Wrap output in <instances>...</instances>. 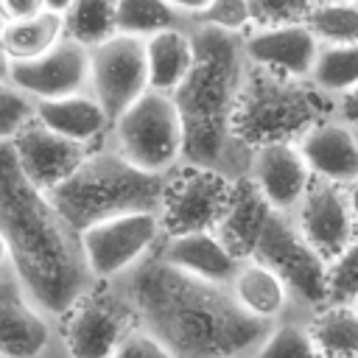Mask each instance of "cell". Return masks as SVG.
<instances>
[{
  "label": "cell",
  "mask_w": 358,
  "mask_h": 358,
  "mask_svg": "<svg viewBox=\"0 0 358 358\" xmlns=\"http://www.w3.org/2000/svg\"><path fill=\"white\" fill-rule=\"evenodd\" d=\"M308 78L330 98L350 92L358 87V45H319Z\"/></svg>",
  "instance_id": "cell-26"
},
{
  "label": "cell",
  "mask_w": 358,
  "mask_h": 358,
  "mask_svg": "<svg viewBox=\"0 0 358 358\" xmlns=\"http://www.w3.org/2000/svg\"><path fill=\"white\" fill-rule=\"evenodd\" d=\"M8 266V249H6V241L0 238V271Z\"/></svg>",
  "instance_id": "cell-41"
},
{
  "label": "cell",
  "mask_w": 358,
  "mask_h": 358,
  "mask_svg": "<svg viewBox=\"0 0 358 358\" xmlns=\"http://www.w3.org/2000/svg\"><path fill=\"white\" fill-rule=\"evenodd\" d=\"M0 238L11 271L50 319H59L95 285L78 232L62 218L48 193L22 176L8 143H0Z\"/></svg>",
  "instance_id": "cell-2"
},
{
  "label": "cell",
  "mask_w": 358,
  "mask_h": 358,
  "mask_svg": "<svg viewBox=\"0 0 358 358\" xmlns=\"http://www.w3.org/2000/svg\"><path fill=\"white\" fill-rule=\"evenodd\" d=\"M355 305H358V299H355Z\"/></svg>",
  "instance_id": "cell-44"
},
{
  "label": "cell",
  "mask_w": 358,
  "mask_h": 358,
  "mask_svg": "<svg viewBox=\"0 0 358 358\" xmlns=\"http://www.w3.org/2000/svg\"><path fill=\"white\" fill-rule=\"evenodd\" d=\"M187 25H207L227 34H246L252 28L249 0H210L201 11L185 17Z\"/></svg>",
  "instance_id": "cell-30"
},
{
  "label": "cell",
  "mask_w": 358,
  "mask_h": 358,
  "mask_svg": "<svg viewBox=\"0 0 358 358\" xmlns=\"http://www.w3.org/2000/svg\"><path fill=\"white\" fill-rule=\"evenodd\" d=\"M296 148L316 179L347 187L358 176V134L336 115L316 120L296 140Z\"/></svg>",
  "instance_id": "cell-18"
},
{
  "label": "cell",
  "mask_w": 358,
  "mask_h": 358,
  "mask_svg": "<svg viewBox=\"0 0 358 358\" xmlns=\"http://www.w3.org/2000/svg\"><path fill=\"white\" fill-rule=\"evenodd\" d=\"M56 344V319L28 296L6 266L0 271V358H45Z\"/></svg>",
  "instance_id": "cell-13"
},
{
  "label": "cell",
  "mask_w": 358,
  "mask_h": 358,
  "mask_svg": "<svg viewBox=\"0 0 358 358\" xmlns=\"http://www.w3.org/2000/svg\"><path fill=\"white\" fill-rule=\"evenodd\" d=\"M305 319L308 316L302 313H291L274 322L249 358H324L313 344Z\"/></svg>",
  "instance_id": "cell-29"
},
{
  "label": "cell",
  "mask_w": 358,
  "mask_h": 358,
  "mask_svg": "<svg viewBox=\"0 0 358 358\" xmlns=\"http://www.w3.org/2000/svg\"><path fill=\"white\" fill-rule=\"evenodd\" d=\"M246 179L271 210L291 215L313 176L294 140H274L252 148Z\"/></svg>",
  "instance_id": "cell-16"
},
{
  "label": "cell",
  "mask_w": 358,
  "mask_h": 358,
  "mask_svg": "<svg viewBox=\"0 0 358 358\" xmlns=\"http://www.w3.org/2000/svg\"><path fill=\"white\" fill-rule=\"evenodd\" d=\"M227 291L243 313L266 324H274L291 313H299L282 277L257 257H241Z\"/></svg>",
  "instance_id": "cell-20"
},
{
  "label": "cell",
  "mask_w": 358,
  "mask_h": 358,
  "mask_svg": "<svg viewBox=\"0 0 358 358\" xmlns=\"http://www.w3.org/2000/svg\"><path fill=\"white\" fill-rule=\"evenodd\" d=\"M157 255L171 263L173 268L199 277L204 282L229 285L241 257L224 243V238L215 229H193V232H176L162 235Z\"/></svg>",
  "instance_id": "cell-19"
},
{
  "label": "cell",
  "mask_w": 358,
  "mask_h": 358,
  "mask_svg": "<svg viewBox=\"0 0 358 358\" xmlns=\"http://www.w3.org/2000/svg\"><path fill=\"white\" fill-rule=\"evenodd\" d=\"M241 45L252 67L291 78H308L319 50V42L305 22L255 25L241 36Z\"/></svg>",
  "instance_id": "cell-17"
},
{
  "label": "cell",
  "mask_w": 358,
  "mask_h": 358,
  "mask_svg": "<svg viewBox=\"0 0 358 358\" xmlns=\"http://www.w3.org/2000/svg\"><path fill=\"white\" fill-rule=\"evenodd\" d=\"M168 3H171V6L176 8V11H182L185 17H190V14L201 11V8H204V6L210 3V0H168Z\"/></svg>",
  "instance_id": "cell-37"
},
{
  "label": "cell",
  "mask_w": 358,
  "mask_h": 358,
  "mask_svg": "<svg viewBox=\"0 0 358 358\" xmlns=\"http://www.w3.org/2000/svg\"><path fill=\"white\" fill-rule=\"evenodd\" d=\"M8 148H11L14 162L22 171V176L42 193H50L56 185H62L81 165V159L90 151V145L73 143V140L50 131L36 117H31L8 140Z\"/></svg>",
  "instance_id": "cell-15"
},
{
  "label": "cell",
  "mask_w": 358,
  "mask_h": 358,
  "mask_svg": "<svg viewBox=\"0 0 358 358\" xmlns=\"http://www.w3.org/2000/svg\"><path fill=\"white\" fill-rule=\"evenodd\" d=\"M333 115L338 120H344L347 126L358 129V87H352L350 92L333 98Z\"/></svg>",
  "instance_id": "cell-36"
},
{
  "label": "cell",
  "mask_w": 358,
  "mask_h": 358,
  "mask_svg": "<svg viewBox=\"0 0 358 358\" xmlns=\"http://www.w3.org/2000/svg\"><path fill=\"white\" fill-rule=\"evenodd\" d=\"M87 90L103 106L109 120L120 115L134 98L148 90L145 48L143 39L112 34L101 45L90 48V81Z\"/></svg>",
  "instance_id": "cell-11"
},
{
  "label": "cell",
  "mask_w": 358,
  "mask_h": 358,
  "mask_svg": "<svg viewBox=\"0 0 358 358\" xmlns=\"http://www.w3.org/2000/svg\"><path fill=\"white\" fill-rule=\"evenodd\" d=\"M106 137L115 151L140 171L171 173L176 165H182L185 129L168 92L145 90L112 117Z\"/></svg>",
  "instance_id": "cell-6"
},
{
  "label": "cell",
  "mask_w": 358,
  "mask_h": 358,
  "mask_svg": "<svg viewBox=\"0 0 358 358\" xmlns=\"http://www.w3.org/2000/svg\"><path fill=\"white\" fill-rule=\"evenodd\" d=\"M0 31H3V20H0ZM0 78H8V59L3 53V45H0Z\"/></svg>",
  "instance_id": "cell-40"
},
{
  "label": "cell",
  "mask_w": 358,
  "mask_h": 358,
  "mask_svg": "<svg viewBox=\"0 0 358 358\" xmlns=\"http://www.w3.org/2000/svg\"><path fill=\"white\" fill-rule=\"evenodd\" d=\"M168 28H187L185 14L168 0H115V34L148 39Z\"/></svg>",
  "instance_id": "cell-25"
},
{
  "label": "cell",
  "mask_w": 358,
  "mask_h": 358,
  "mask_svg": "<svg viewBox=\"0 0 358 358\" xmlns=\"http://www.w3.org/2000/svg\"><path fill=\"white\" fill-rule=\"evenodd\" d=\"M308 8H310V0H249L252 28L255 25L302 22Z\"/></svg>",
  "instance_id": "cell-33"
},
{
  "label": "cell",
  "mask_w": 358,
  "mask_h": 358,
  "mask_svg": "<svg viewBox=\"0 0 358 358\" xmlns=\"http://www.w3.org/2000/svg\"><path fill=\"white\" fill-rule=\"evenodd\" d=\"M355 134H358V129H355Z\"/></svg>",
  "instance_id": "cell-45"
},
{
  "label": "cell",
  "mask_w": 358,
  "mask_h": 358,
  "mask_svg": "<svg viewBox=\"0 0 358 358\" xmlns=\"http://www.w3.org/2000/svg\"><path fill=\"white\" fill-rule=\"evenodd\" d=\"M246 257L263 260L288 285L299 313H310L327 302V263L308 246L288 213L266 210Z\"/></svg>",
  "instance_id": "cell-7"
},
{
  "label": "cell",
  "mask_w": 358,
  "mask_h": 358,
  "mask_svg": "<svg viewBox=\"0 0 358 358\" xmlns=\"http://www.w3.org/2000/svg\"><path fill=\"white\" fill-rule=\"evenodd\" d=\"M347 190V201H350V210H352V215H355V221H358V176L344 187Z\"/></svg>",
  "instance_id": "cell-38"
},
{
  "label": "cell",
  "mask_w": 358,
  "mask_h": 358,
  "mask_svg": "<svg viewBox=\"0 0 358 358\" xmlns=\"http://www.w3.org/2000/svg\"><path fill=\"white\" fill-rule=\"evenodd\" d=\"M134 324L120 291L112 282H95L56 319V333L67 358H112Z\"/></svg>",
  "instance_id": "cell-8"
},
{
  "label": "cell",
  "mask_w": 358,
  "mask_h": 358,
  "mask_svg": "<svg viewBox=\"0 0 358 358\" xmlns=\"http://www.w3.org/2000/svg\"><path fill=\"white\" fill-rule=\"evenodd\" d=\"M34 117V98L17 90L8 78H0V143H8Z\"/></svg>",
  "instance_id": "cell-32"
},
{
  "label": "cell",
  "mask_w": 358,
  "mask_h": 358,
  "mask_svg": "<svg viewBox=\"0 0 358 358\" xmlns=\"http://www.w3.org/2000/svg\"><path fill=\"white\" fill-rule=\"evenodd\" d=\"M34 117L42 126H48L50 131H56L73 143H81V145L101 143L109 134V123H112L90 90L70 92L62 98L34 101Z\"/></svg>",
  "instance_id": "cell-21"
},
{
  "label": "cell",
  "mask_w": 358,
  "mask_h": 358,
  "mask_svg": "<svg viewBox=\"0 0 358 358\" xmlns=\"http://www.w3.org/2000/svg\"><path fill=\"white\" fill-rule=\"evenodd\" d=\"M159 213H126L103 218L78 232L87 271L95 282H115L157 252L162 241Z\"/></svg>",
  "instance_id": "cell-9"
},
{
  "label": "cell",
  "mask_w": 358,
  "mask_h": 358,
  "mask_svg": "<svg viewBox=\"0 0 358 358\" xmlns=\"http://www.w3.org/2000/svg\"><path fill=\"white\" fill-rule=\"evenodd\" d=\"M358 299V235L327 263V302Z\"/></svg>",
  "instance_id": "cell-31"
},
{
  "label": "cell",
  "mask_w": 358,
  "mask_h": 358,
  "mask_svg": "<svg viewBox=\"0 0 358 358\" xmlns=\"http://www.w3.org/2000/svg\"><path fill=\"white\" fill-rule=\"evenodd\" d=\"M143 48H145L148 90L171 95L193 67V39H190L187 28L159 31V34L143 39Z\"/></svg>",
  "instance_id": "cell-22"
},
{
  "label": "cell",
  "mask_w": 358,
  "mask_h": 358,
  "mask_svg": "<svg viewBox=\"0 0 358 358\" xmlns=\"http://www.w3.org/2000/svg\"><path fill=\"white\" fill-rule=\"evenodd\" d=\"M62 39H64V22H62V14H53V11H39L17 22H3V31H0V45L8 64L36 59Z\"/></svg>",
  "instance_id": "cell-24"
},
{
  "label": "cell",
  "mask_w": 358,
  "mask_h": 358,
  "mask_svg": "<svg viewBox=\"0 0 358 358\" xmlns=\"http://www.w3.org/2000/svg\"><path fill=\"white\" fill-rule=\"evenodd\" d=\"M134 322L173 358H249L271 324L243 313L227 285L190 277L157 252L112 282Z\"/></svg>",
  "instance_id": "cell-1"
},
{
  "label": "cell",
  "mask_w": 358,
  "mask_h": 358,
  "mask_svg": "<svg viewBox=\"0 0 358 358\" xmlns=\"http://www.w3.org/2000/svg\"><path fill=\"white\" fill-rule=\"evenodd\" d=\"M8 81L34 101L81 92L90 81V48L64 36L36 59L11 62Z\"/></svg>",
  "instance_id": "cell-14"
},
{
  "label": "cell",
  "mask_w": 358,
  "mask_h": 358,
  "mask_svg": "<svg viewBox=\"0 0 358 358\" xmlns=\"http://www.w3.org/2000/svg\"><path fill=\"white\" fill-rule=\"evenodd\" d=\"M333 115V98L310 78H291L263 67H246L232 129L235 137L255 148L274 140H299L316 120Z\"/></svg>",
  "instance_id": "cell-5"
},
{
  "label": "cell",
  "mask_w": 358,
  "mask_h": 358,
  "mask_svg": "<svg viewBox=\"0 0 358 358\" xmlns=\"http://www.w3.org/2000/svg\"><path fill=\"white\" fill-rule=\"evenodd\" d=\"M62 22L67 39L95 48L115 34V0H73Z\"/></svg>",
  "instance_id": "cell-28"
},
{
  "label": "cell",
  "mask_w": 358,
  "mask_h": 358,
  "mask_svg": "<svg viewBox=\"0 0 358 358\" xmlns=\"http://www.w3.org/2000/svg\"><path fill=\"white\" fill-rule=\"evenodd\" d=\"M193 39V67L171 92L185 129V165H199L243 179L252 148L235 137L232 115L249 67L241 36L207 25H187Z\"/></svg>",
  "instance_id": "cell-3"
},
{
  "label": "cell",
  "mask_w": 358,
  "mask_h": 358,
  "mask_svg": "<svg viewBox=\"0 0 358 358\" xmlns=\"http://www.w3.org/2000/svg\"><path fill=\"white\" fill-rule=\"evenodd\" d=\"M308 333L324 358H358V305L324 302L305 319Z\"/></svg>",
  "instance_id": "cell-23"
},
{
  "label": "cell",
  "mask_w": 358,
  "mask_h": 358,
  "mask_svg": "<svg viewBox=\"0 0 358 358\" xmlns=\"http://www.w3.org/2000/svg\"><path fill=\"white\" fill-rule=\"evenodd\" d=\"M168 173H148L134 168L115 151L109 137L90 145L81 165L56 185L48 199L62 218L81 232L90 224L126 213H159Z\"/></svg>",
  "instance_id": "cell-4"
},
{
  "label": "cell",
  "mask_w": 358,
  "mask_h": 358,
  "mask_svg": "<svg viewBox=\"0 0 358 358\" xmlns=\"http://www.w3.org/2000/svg\"><path fill=\"white\" fill-rule=\"evenodd\" d=\"M45 358H67V355H64V350H62V341H59V344H56Z\"/></svg>",
  "instance_id": "cell-42"
},
{
  "label": "cell",
  "mask_w": 358,
  "mask_h": 358,
  "mask_svg": "<svg viewBox=\"0 0 358 358\" xmlns=\"http://www.w3.org/2000/svg\"><path fill=\"white\" fill-rule=\"evenodd\" d=\"M291 218L299 235L324 263H330L358 235V221L350 210L347 190L316 176L308 182Z\"/></svg>",
  "instance_id": "cell-12"
},
{
  "label": "cell",
  "mask_w": 358,
  "mask_h": 358,
  "mask_svg": "<svg viewBox=\"0 0 358 358\" xmlns=\"http://www.w3.org/2000/svg\"><path fill=\"white\" fill-rule=\"evenodd\" d=\"M235 179H227L218 171L199 165H176L168 173L159 221L165 235L193 232V229H215L227 213L232 199Z\"/></svg>",
  "instance_id": "cell-10"
},
{
  "label": "cell",
  "mask_w": 358,
  "mask_h": 358,
  "mask_svg": "<svg viewBox=\"0 0 358 358\" xmlns=\"http://www.w3.org/2000/svg\"><path fill=\"white\" fill-rule=\"evenodd\" d=\"M45 11L42 0H0V20L3 22H17V20H28L34 14Z\"/></svg>",
  "instance_id": "cell-35"
},
{
  "label": "cell",
  "mask_w": 358,
  "mask_h": 358,
  "mask_svg": "<svg viewBox=\"0 0 358 358\" xmlns=\"http://www.w3.org/2000/svg\"><path fill=\"white\" fill-rule=\"evenodd\" d=\"M112 358H173V355H171V350H168L162 341H157L148 330H143L140 324H134V327L120 338V344L115 347Z\"/></svg>",
  "instance_id": "cell-34"
},
{
  "label": "cell",
  "mask_w": 358,
  "mask_h": 358,
  "mask_svg": "<svg viewBox=\"0 0 358 358\" xmlns=\"http://www.w3.org/2000/svg\"><path fill=\"white\" fill-rule=\"evenodd\" d=\"M302 22L319 45H358V0L310 3Z\"/></svg>",
  "instance_id": "cell-27"
},
{
  "label": "cell",
  "mask_w": 358,
  "mask_h": 358,
  "mask_svg": "<svg viewBox=\"0 0 358 358\" xmlns=\"http://www.w3.org/2000/svg\"><path fill=\"white\" fill-rule=\"evenodd\" d=\"M70 3H73V0H42L45 11H53V14H64V11L70 8Z\"/></svg>",
  "instance_id": "cell-39"
},
{
  "label": "cell",
  "mask_w": 358,
  "mask_h": 358,
  "mask_svg": "<svg viewBox=\"0 0 358 358\" xmlns=\"http://www.w3.org/2000/svg\"><path fill=\"white\" fill-rule=\"evenodd\" d=\"M310 3H333V0H310Z\"/></svg>",
  "instance_id": "cell-43"
}]
</instances>
